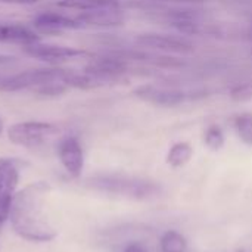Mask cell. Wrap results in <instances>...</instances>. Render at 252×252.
Wrapping results in <instances>:
<instances>
[{
  "mask_svg": "<svg viewBox=\"0 0 252 252\" xmlns=\"http://www.w3.org/2000/svg\"><path fill=\"white\" fill-rule=\"evenodd\" d=\"M50 186L46 182H34L16 192L9 220L13 232L30 242H49L56 238V230L46 216V198Z\"/></svg>",
  "mask_w": 252,
  "mask_h": 252,
  "instance_id": "6da1fadb",
  "label": "cell"
},
{
  "mask_svg": "<svg viewBox=\"0 0 252 252\" xmlns=\"http://www.w3.org/2000/svg\"><path fill=\"white\" fill-rule=\"evenodd\" d=\"M69 71L61 68L27 69L12 75H0V92H32L44 97H55L69 89Z\"/></svg>",
  "mask_w": 252,
  "mask_h": 252,
  "instance_id": "7a4b0ae2",
  "label": "cell"
},
{
  "mask_svg": "<svg viewBox=\"0 0 252 252\" xmlns=\"http://www.w3.org/2000/svg\"><path fill=\"white\" fill-rule=\"evenodd\" d=\"M89 185L100 192L124 195L136 199H145L149 196H155L159 192V186L155 182H149L145 179L128 177L121 174L111 176H96L89 180Z\"/></svg>",
  "mask_w": 252,
  "mask_h": 252,
  "instance_id": "3957f363",
  "label": "cell"
},
{
  "mask_svg": "<svg viewBox=\"0 0 252 252\" xmlns=\"http://www.w3.org/2000/svg\"><path fill=\"white\" fill-rule=\"evenodd\" d=\"M59 128L50 123L41 121H24L16 123L7 128V137L13 145L34 149L47 143L50 139L58 136Z\"/></svg>",
  "mask_w": 252,
  "mask_h": 252,
  "instance_id": "277c9868",
  "label": "cell"
},
{
  "mask_svg": "<svg viewBox=\"0 0 252 252\" xmlns=\"http://www.w3.org/2000/svg\"><path fill=\"white\" fill-rule=\"evenodd\" d=\"M19 171L13 161L0 158V230L9 220L10 207L16 195Z\"/></svg>",
  "mask_w": 252,
  "mask_h": 252,
  "instance_id": "5b68a950",
  "label": "cell"
},
{
  "mask_svg": "<svg viewBox=\"0 0 252 252\" xmlns=\"http://www.w3.org/2000/svg\"><path fill=\"white\" fill-rule=\"evenodd\" d=\"M24 52L34 59H40L52 63H61V62H68V61L89 56V53L81 49L56 46V44H41L40 41L24 46Z\"/></svg>",
  "mask_w": 252,
  "mask_h": 252,
  "instance_id": "8992f818",
  "label": "cell"
},
{
  "mask_svg": "<svg viewBox=\"0 0 252 252\" xmlns=\"http://www.w3.org/2000/svg\"><path fill=\"white\" fill-rule=\"evenodd\" d=\"M136 43L149 47L157 52H167V53H192L195 50V46L182 37L176 35H165V34H157V32H146L140 34L136 38Z\"/></svg>",
  "mask_w": 252,
  "mask_h": 252,
  "instance_id": "52a82bcc",
  "label": "cell"
},
{
  "mask_svg": "<svg viewBox=\"0 0 252 252\" xmlns=\"http://www.w3.org/2000/svg\"><path fill=\"white\" fill-rule=\"evenodd\" d=\"M134 96L154 103V105H161V106H177L180 103H183L186 99L193 97L190 94H188L183 90H177V89H165V87H157L152 84H146V86H140L137 87L134 92Z\"/></svg>",
  "mask_w": 252,
  "mask_h": 252,
  "instance_id": "ba28073f",
  "label": "cell"
},
{
  "mask_svg": "<svg viewBox=\"0 0 252 252\" xmlns=\"http://www.w3.org/2000/svg\"><path fill=\"white\" fill-rule=\"evenodd\" d=\"M58 155L65 171L71 177L78 179L84 168V154L78 139L75 136H68L62 139L58 146Z\"/></svg>",
  "mask_w": 252,
  "mask_h": 252,
  "instance_id": "9c48e42d",
  "label": "cell"
},
{
  "mask_svg": "<svg viewBox=\"0 0 252 252\" xmlns=\"http://www.w3.org/2000/svg\"><path fill=\"white\" fill-rule=\"evenodd\" d=\"M32 27L37 32H41V34H59L66 30L83 28L77 16H68V15L58 13V12L38 13L32 21Z\"/></svg>",
  "mask_w": 252,
  "mask_h": 252,
  "instance_id": "30bf717a",
  "label": "cell"
},
{
  "mask_svg": "<svg viewBox=\"0 0 252 252\" xmlns=\"http://www.w3.org/2000/svg\"><path fill=\"white\" fill-rule=\"evenodd\" d=\"M83 28L86 27H117L124 22V13L120 7L115 9H99L80 12L77 15Z\"/></svg>",
  "mask_w": 252,
  "mask_h": 252,
  "instance_id": "8fae6325",
  "label": "cell"
},
{
  "mask_svg": "<svg viewBox=\"0 0 252 252\" xmlns=\"http://www.w3.org/2000/svg\"><path fill=\"white\" fill-rule=\"evenodd\" d=\"M37 41H40V35L35 30L22 24L0 22V43L28 46Z\"/></svg>",
  "mask_w": 252,
  "mask_h": 252,
  "instance_id": "7c38bea8",
  "label": "cell"
},
{
  "mask_svg": "<svg viewBox=\"0 0 252 252\" xmlns=\"http://www.w3.org/2000/svg\"><path fill=\"white\" fill-rule=\"evenodd\" d=\"M59 7L71 10H99V9H115L120 7V0H61Z\"/></svg>",
  "mask_w": 252,
  "mask_h": 252,
  "instance_id": "4fadbf2b",
  "label": "cell"
},
{
  "mask_svg": "<svg viewBox=\"0 0 252 252\" xmlns=\"http://www.w3.org/2000/svg\"><path fill=\"white\" fill-rule=\"evenodd\" d=\"M192 155L193 149L188 142H177L170 148L165 161L173 168H182L192 159Z\"/></svg>",
  "mask_w": 252,
  "mask_h": 252,
  "instance_id": "5bb4252c",
  "label": "cell"
},
{
  "mask_svg": "<svg viewBox=\"0 0 252 252\" xmlns=\"http://www.w3.org/2000/svg\"><path fill=\"white\" fill-rule=\"evenodd\" d=\"M161 252H186L188 239L177 230H167L159 239Z\"/></svg>",
  "mask_w": 252,
  "mask_h": 252,
  "instance_id": "9a60e30c",
  "label": "cell"
},
{
  "mask_svg": "<svg viewBox=\"0 0 252 252\" xmlns=\"http://www.w3.org/2000/svg\"><path fill=\"white\" fill-rule=\"evenodd\" d=\"M235 128L239 136V139L245 143L252 146V114H241L235 120Z\"/></svg>",
  "mask_w": 252,
  "mask_h": 252,
  "instance_id": "2e32d148",
  "label": "cell"
},
{
  "mask_svg": "<svg viewBox=\"0 0 252 252\" xmlns=\"http://www.w3.org/2000/svg\"><path fill=\"white\" fill-rule=\"evenodd\" d=\"M204 143L211 151H220L224 146V133L219 126H211L207 128L204 136Z\"/></svg>",
  "mask_w": 252,
  "mask_h": 252,
  "instance_id": "e0dca14e",
  "label": "cell"
},
{
  "mask_svg": "<svg viewBox=\"0 0 252 252\" xmlns=\"http://www.w3.org/2000/svg\"><path fill=\"white\" fill-rule=\"evenodd\" d=\"M232 99L235 100H248L252 97V81L244 83V84H238L236 87L232 89L230 92Z\"/></svg>",
  "mask_w": 252,
  "mask_h": 252,
  "instance_id": "ac0fdd59",
  "label": "cell"
},
{
  "mask_svg": "<svg viewBox=\"0 0 252 252\" xmlns=\"http://www.w3.org/2000/svg\"><path fill=\"white\" fill-rule=\"evenodd\" d=\"M38 0H0V4H34Z\"/></svg>",
  "mask_w": 252,
  "mask_h": 252,
  "instance_id": "d6986e66",
  "label": "cell"
},
{
  "mask_svg": "<svg viewBox=\"0 0 252 252\" xmlns=\"http://www.w3.org/2000/svg\"><path fill=\"white\" fill-rule=\"evenodd\" d=\"M124 252H148L145 250V247H142L140 244H130L126 247Z\"/></svg>",
  "mask_w": 252,
  "mask_h": 252,
  "instance_id": "ffe728a7",
  "label": "cell"
},
{
  "mask_svg": "<svg viewBox=\"0 0 252 252\" xmlns=\"http://www.w3.org/2000/svg\"><path fill=\"white\" fill-rule=\"evenodd\" d=\"M12 62H15V58H13V56L0 55V66H3V65H10Z\"/></svg>",
  "mask_w": 252,
  "mask_h": 252,
  "instance_id": "44dd1931",
  "label": "cell"
},
{
  "mask_svg": "<svg viewBox=\"0 0 252 252\" xmlns=\"http://www.w3.org/2000/svg\"><path fill=\"white\" fill-rule=\"evenodd\" d=\"M159 1H174V3H201L205 0H159Z\"/></svg>",
  "mask_w": 252,
  "mask_h": 252,
  "instance_id": "7402d4cb",
  "label": "cell"
},
{
  "mask_svg": "<svg viewBox=\"0 0 252 252\" xmlns=\"http://www.w3.org/2000/svg\"><path fill=\"white\" fill-rule=\"evenodd\" d=\"M3 130H4V124H3V121L0 120V136H1V133H3Z\"/></svg>",
  "mask_w": 252,
  "mask_h": 252,
  "instance_id": "603a6c76",
  "label": "cell"
},
{
  "mask_svg": "<svg viewBox=\"0 0 252 252\" xmlns=\"http://www.w3.org/2000/svg\"><path fill=\"white\" fill-rule=\"evenodd\" d=\"M236 252H244V251H236Z\"/></svg>",
  "mask_w": 252,
  "mask_h": 252,
  "instance_id": "cb8c5ba5",
  "label": "cell"
},
{
  "mask_svg": "<svg viewBox=\"0 0 252 252\" xmlns=\"http://www.w3.org/2000/svg\"><path fill=\"white\" fill-rule=\"evenodd\" d=\"M251 34H252V30H251Z\"/></svg>",
  "mask_w": 252,
  "mask_h": 252,
  "instance_id": "d4e9b609",
  "label": "cell"
}]
</instances>
